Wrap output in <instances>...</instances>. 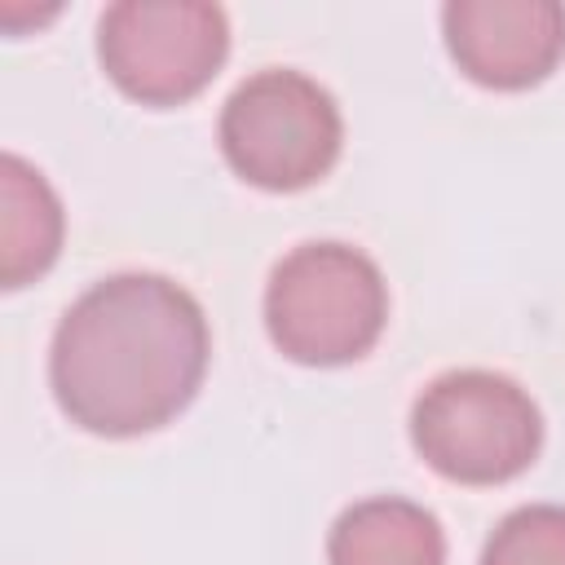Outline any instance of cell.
Segmentation results:
<instances>
[{
	"label": "cell",
	"instance_id": "3",
	"mask_svg": "<svg viewBox=\"0 0 565 565\" xmlns=\"http://www.w3.org/2000/svg\"><path fill=\"white\" fill-rule=\"evenodd\" d=\"M411 441L433 472L463 486H499L534 463L543 419L516 380L494 371H450L415 397Z\"/></svg>",
	"mask_w": 565,
	"mask_h": 565
},
{
	"label": "cell",
	"instance_id": "7",
	"mask_svg": "<svg viewBox=\"0 0 565 565\" xmlns=\"http://www.w3.org/2000/svg\"><path fill=\"white\" fill-rule=\"evenodd\" d=\"M331 565H446L437 516L411 499L375 494L340 512L327 539Z\"/></svg>",
	"mask_w": 565,
	"mask_h": 565
},
{
	"label": "cell",
	"instance_id": "6",
	"mask_svg": "<svg viewBox=\"0 0 565 565\" xmlns=\"http://www.w3.org/2000/svg\"><path fill=\"white\" fill-rule=\"evenodd\" d=\"M446 49L486 88H530L565 53V9L556 0H455L441 9Z\"/></svg>",
	"mask_w": 565,
	"mask_h": 565
},
{
	"label": "cell",
	"instance_id": "5",
	"mask_svg": "<svg viewBox=\"0 0 565 565\" xmlns=\"http://www.w3.org/2000/svg\"><path fill=\"white\" fill-rule=\"evenodd\" d=\"M230 53V22L203 0H119L97 22L106 75L141 106H177L207 88Z\"/></svg>",
	"mask_w": 565,
	"mask_h": 565
},
{
	"label": "cell",
	"instance_id": "8",
	"mask_svg": "<svg viewBox=\"0 0 565 565\" xmlns=\"http://www.w3.org/2000/svg\"><path fill=\"white\" fill-rule=\"evenodd\" d=\"M62 247V203L40 168L18 154L0 159V282L40 278Z\"/></svg>",
	"mask_w": 565,
	"mask_h": 565
},
{
	"label": "cell",
	"instance_id": "1",
	"mask_svg": "<svg viewBox=\"0 0 565 565\" xmlns=\"http://www.w3.org/2000/svg\"><path fill=\"white\" fill-rule=\"evenodd\" d=\"M207 371V318L163 274H115L57 322L49 380L71 424L97 437L163 428L190 406Z\"/></svg>",
	"mask_w": 565,
	"mask_h": 565
},
{
	"label": "cell",
	"instance_id": "2",
	"mask_svg": "<svg viewBox=\"0 0 565 565\" xmlns=\"http://www.w3.org/2000/svg\"><path fill=\"white\" fill-rule=\"evenodd\" d=\"M388 318L380 265L349 243H300L265 287L269 340L305 366H340L362 358Z\"/></svg>",
	"mask_w": 565,
	"mask_h": 565
},
{
	"label": "cell",
	"instance_id": "4",
	"mask_svg": "<svg viewBox=\"0 0 565 565\" xmlns=\"http://www.w3.org/2000/svg\"><path fill=\"white\" fill-rule=\"evenodd\" d=\"M344 124L331 93L287 66L243 79L221 110L230 168L260 190H305L340 159Z\"/></svg>",
	"mask_w": 565,
	"mask_h": 565
},
{
	"label": "cell",
	"instance_id": "9",
	"mask_svg": "<svg viewBox=\"0 0 565 565\" xmlns=\"http://www.w3.org/2000/svg\"><path fill=\"white\" fill-rule=\"evenodd\" d=\"M481 565H565V508L530 503L508 512L486 539Z\"/></svg>",
	"mask_w": 565,
	"mask_h": 565
}]
</instances>
